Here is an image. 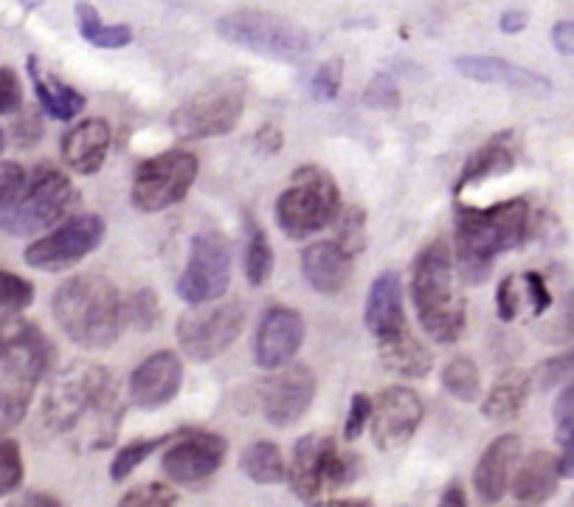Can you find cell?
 <instances>
[{
    "label": "cell",
    "mask_w": 574,
    "mask_h": 507,
    "mask_svg": "<svg viewBox=\"0 0 574 507\" xmlns=\"http://www.w3.org/2000/svg\"><path fill=\"white\" fill-rule=\"evenodd\" d=\"M46 420L57 434L76 437L85 448L113 446L121 423V400L113 375L99 364H74L54 381Z\"/></svg>",
    "instance_id": "cell-1"
},
{
    "label": "cell",
    "mask_w": 574,
    "mask_h": 507,
    "mask_svg": "<svg viewBox=\"0 0 574 507\" xmlns=\"http://www.w3.org/2000/svg\"><path fill=\"white\" fill-rule=\"evenodd\" d=\"M529 229V203L524 198L504 200L487 209L456 206V274L468 285H482L493 262L504 251L524 243Z\"/></svg>",
    "instance_id": "cell-2"
},
{
    "label": "cell",
    "mask_w": 574,
    "mask_h": 507,
    "mask_svg": "<svg viewBox=\"0 0 574 507\" xmlns=\"http://www.w3.org/2000/svg\"><path fill=\"white\" fill-rule=\"evenodd\" d=\"M51 313L62 333L85 350H107L124 330V299L96 274H82L62 282L51 299Z\"/></svg>",
    "instance_id": "cell-3"
},
{
    "label": "cell",
    "mask_w": 574,
    "mask_h": 507,
    "mask_svg": "<svg viewBox=\"0 0 574 507\" xmlns=\"http://www.w3.org/2000/svg\"><path fill=\"white\" fill-rule=\"evenodd\" d=\"M411 299L420 324L437 344H454L465 333V296L459 291L456 260L445 240H434L417 254L411 271Z\"/></svg>",
    "instance_id": "cell-4"
},
{
    "label": "cell",
    "mask_w": 574,
    "mask_h": 507,
    "mask_svg": "<svg viewBox=\"0 0 574 507\" xmlns=\"http://www.w3.org/2000/svg\"><path fill=\"white\" fill-rule=\"evenodd\" d=\"M358 454L341 451L330 434H307L293 448L287 482L307 507H335L338 493L358 482Z\"/></svg>",
    "instance_id": "cell-5"
},
{
    "label": "cell",
    "mask_w": 574,
    "mask_h": 507,
    "mask_svg": "<svg viewBox=\"0 0 574 507\" xmlns=\"http://www.w3.org/2000/svg\"><path fill=\"white\" fill-rule=\"evenodd\" d=\"M341 215V192L327 169L304 164L290 175V186L276 200V223L290 240L333 226Z\"/></svg>",
    "instance_id": "cell-6"
},
{
    "label": "cell",
    "mask_w": 574,
    "mask_h": 507,
    "mask_svg": "<svg viewBox=\"0 0 574 507\" xmlns=\"http://www.w3.org/2000/svg\"><path fill=\"white\" fill-rule=\"evenodd\" d=\"M217 34L231 46L276 62H302L313 48V37L299 23L262 9H240L220 17Z\"/></svg>",
    "instance_id": "cell-7"
},
{
    "label": "cell",
    "mask_w": 574,
    "mask_h": 507,
    "mask_svg": "<svg viewBox=\"0 0 574 507\" xmlns=\"http://www.w3.org/2000/svg\"><path fill=\"white\" fill-rule=\"evenodd\" d=\"M76 189L68 175L60 169L43 167L34 169L23 198L12 209L0 212V229L12 237H31L40 231L54 229L74 209Z\"/></svg>",
    "instance_id": "cell-8"
},
{
    "label": "cell",
    "mask_w": 574,
    "mask_h": 507,
    "mask_svg": "<svg viewBox=\"0 0 574 507\" xmlns=\"http://www.w3.org/2000/svg\"><path fill=\"white\" fill-rule=\"evenodd\" d=\"M242 110H245V88L240 79H217L209 88L189 96L181 108L172 110L169 127L183 141L214 139L237 127Z\"/></svg>",
    "instance_id": "cell-9"
},
{
    "label": "cell",
    "mask_w": 574,
    "mask_h": 507,
    "mask_svg": "<svg viewBox=\"0 0 574 507\" xmlns=\"http://www.w3.org/2000/svg\"><path fill=\"white\" fill-rule=\"evenodd\" d=\"M197 169V158L186 150H167L141 161L133 178V206L144 215L164 212L189 195Z\"/></svg>",
    "instance_id": "cell-10"
},
{
    "label": "cell",
    "mask_w": 574,
    "mask_h": 507,
    "mask_svg": "<svg viewBox=\"0 0 574 507\" xmlns=\"http://www.w3.org/2000/svg\"><path fill=\"white\" fill-rule=\"evenodd\" d=\"M231 285V246L220 231L206 229L195 234L189 262L178 279V293L192 308L223 299Z\"/></svg>",
    "instance_id": "cell-11"
},
{
    "label": "cell",
    "mask_w": 574,
    "mask_h": 507,
    "mask_svg": "<svg viewBox=\"0 0 574 507\" xmlns=\"http://www.w3.org/2000/svg\"><path fill=\"white\" fill-rule=\"evenodd\" d=\"M242 327H245V310L240 302L197 305L186 310L178 322V344L192 361H212L240 338Z\"/></svg>",
    "instance_id": "cell-12"
},
{
    "label": "cell",
    "mask_w": 574,
    "mask_h": 507,
    "mask_svg": "<svg viewBox=\"0 0 574 507\" xmlns=\"http://www.w3.org/2000/svg\"><path fill=\"white\" fill-rule=\"evenodd\" d=\"M105 220L99 215H76L26 248V262L37 271H65L82 262L105 240Z\"/></svg>",
    "instance_id": "cell-13"
},
{
    "label": "cell",
    "mask_w": 574,
    "mask_h": 507,
    "mask_svg": "<svg viewBox=\"0 0 574 507\" xmlns=\"http://www.w3.org/2000/svg\"><path fill=\"white\" fill-rule=\"evenodd\" d=\"M226 451V440L220 434L183 429L169 437L161 468L175 485L197 488L220 471V465L226 462Z\"/></svg>",
    "instance_id": "cell-14"
},
{
    "label": "cell",
    "mask_w": 574,
    "mask_h": 507,
    "mask_svg": "<svg viewBox=\"0 0 574 507\" xmlns=\"http://www.w3.org/2000/svg\"><path fill=\"white\" fill-rule=\"evenodd\" d=\"M0 364L40 384L57 364V350L31 319L20 313H6L0 319Z\"/></svg>",
    "instance_id": "cell-15"
},
{
    "label": "cell",
    "mask_w": 574,
    "mask_h": 507,
    "mask_svg": "<svg viewBox=\"0 0 574 507\" xmlns=\"http://www.w3.org/2000/svg\"><path fill=\"white\" fill-rule=\"evenodd\" d=\"M423 400L414 389L389 386L372 403V440L380 451H400L423 423Z\"/></svg>",
    "instance_id": "cell-16"
},
{
    "label": "cell",
    "mask_w": 574,
    "mask_h": 507,
    "mask_svg": "<svg viewBox=\"0 0 574 507\" xmlns=\"http://www.w3.org/2000/svg\"><path fill=\"white\" fill-rule=\"evenodd\" d=\"M316 400V375L304 364L279 369L262 386V415L268 423L287 429L299 423Z\"/></svg>",
    "instance_id": "cell-17"
},
{
    "label": "cell",
    "mask_w": 574,
    "mask_h": 507,
    "mask_svg": "<svg viewBox=\"0 0 574 507\" xmlns=\"http://www.w3.org/2000/svg\"><path fill=\"white\" fill-rule=\"evenodd\" d=\"M183 364L169 350L144 358L130 375V403L136 409H158L181 392Z\"/></svg>",
    "instance_id": "cell-18"
},
{
    "label": "cell",
    "mask_w": 574,
    "mask_h": 507,
    "mask_svg": "<svg viewBox=\"0 0 574 507\" xmlns=\"http://www.w3.org/2000/svg\"><path fill=\"white\" fill-rule=\"evenodd\" d=\"M304 341V319L299 310L276 305L265 313L257 333V364L262 369H282L293 361Z\"/></svg>",
    "instance_id": "cell-19"
},
{
    "label": "cell",
    "mask_w": 574,
    "mask_h": 507,
    "mask_svg": "<svg viewBox=\"0 0 574 507\" xmlns=\"http://www.w3.org/2000/svg\"><path fill=\"white\" fill-rule=\"evenodd\" d=\"M518 457H521V437L518 434H501L499 440H493L484 448L482 460H479L476 474H473V485H476V493L482 496V502L496 505L507 493L510 474H513Z\"/></svg>",
    "instance_id": "cell-20"
},
{
    "label": "cell",
    "mask_w": 574,
    "mask_h": 507,
    "mask_svg": "<svg viewBox=\"0 0 574 507\" xmlns=\"http://www.w3.org/2000/svg\"><path fill=\"white\" fill-rule=\"evenodd\" d=\"M366 327L369 333L386 341L397 336L400 330H406V313H403V282L394 271H383L366 296Z\"/></svg>",
    "instance_id": "cell-21"
},
{
    "label": "cell",
    "mask_w": 574,
    "mask_h": 507,
    "mask_svg": "<svg viewBox=\"0 0 574 507\" xmlns=\"http://www.w3.org/2000/svg\"><path fill=\"white\" fill-rule=\"evenodd\" d=\"M454 65L462 77L484 82V85H504L510 91L524 93H546L552 88V82L541 74L521 68L515 62L501 60V57H456Z\"/></svg>",
    "instance_id": "cell-22"
},
{
    "label": "cell",
    "mask_w": 574,
    "mask_h": 507,
    "mask_svg": "<svg viewBox=\"0 0 574 507\" xmlns=\"http://www.w3.org/2000/svg\"><path fill=\"white\" fill-rule=\"evenodd\" d=\"M62 161L79 175H93L105 164L110 150V127L105 119H85L62 139Z\"/></svg>",
    "instance_id": "cell-23"
},
{
    "label": "cell",
    "mask_w": 574,
    "mask_h": 507,
    "mask_svg": "<svg viewBox=\"0 0 574 507\" xmlns=\"http://www.w3.org/2000/svg\"><path fill=\"white\" fill-rule=\"evenodd\" d=\"M302 271L313 291L335 296L347 288L349 274H352V257H347L335 240H318L310 248H304Z\"/></svg>",
    "instance_id": "cell-24"
},
{
    "label": "cell",
    "mask_w": 574,
    "mask_h": 507,
    "mask_svg": "<svg viewBox=\"0 0 574 507\" xmlns=\"http://www.w3.org/2000/svg\"><path fill=\"white\" fill-rule=\"evenodd\" d=\"M560 482V462L552 451H532L513 477V496L524 505H541L555 496Z\"/></svg>",
    "instance_id": "cell-25"
},
{
    "label": "cell",
    "mask_w": 574,
    "mask_h": 507,
    "mask_svg": "<svg viewBox=\"0 0 574 507\" xmlns=\"http://www.w3.org/2000/svg\"><path fill=\"white\" fill-rule=\"evenodd\" d=\"M29 74L31 82H34L37 102H40V108L46 110L51 119L71 122L74 116H79V113L85 110V96L74 91L71 85L60 82L57 77L46 74V71L40 68V60H37V57H29Z\"/></svg>",
    "instance_id": "cell-26"
},
{
    "label": "cell",
    "mask_w": 574,
    "mask_h": 507,
    "mask_svg": "<svg viewBox=\"0 0 574 507\" xmlns=\"http://www.w3.org/2000/svg\"><path fill=\"white\" fill-rule=\"evenodd\" d=\"M380 361L389 372H397L403 378H425L434 367V353L425 347L411 330H400L397 336L380 341Z\"/></svg>",
    "instance_id": "cell-27"
},
{
    "label": "cell",
    "mask_w": 574,
    "mask_h": 507,
    "mask_svg": "<svg viewBox=\"0 0 574 507\" xmlns=\"http://www.w3.org/2000/svg\"><path fill=\"white\" fill-rule=\"evenodd\" d=\"M529 389H532V381L524 369H507L499 381L490 386V392L482 403V415L493 423H510L521 415V409L529 398Z\"/></svg>",
    "instance_id": "cell-28"
},
{
    "label": "cell",
    "mask_w": 574,
    "mask_h": 507,
    "mask_svg": "<svg viewBox=\"0 0 574 507\" xmlns=\"http://www.w3.org/2000/svg\"><path fill=\"white\" fill-rule=\"evenodd\" d=\"M515 169V155L513 150L507 147L504 136H496L484 144L482 150L470 155L468 164L462 169L459 181H456V192H465L470 186L482 184L487 178H496V175H507Z\"/></svg>",
    "instance_id": "cell-29"
},
{
    "label": "cell",
    "mask_w": 574,
    "mask_h": 507,
    "mask_svg": "<svg viewBox=\"0 0 574 507\" xmlns=\"http://www.w3.org/2000/svg\"><path fill=\"white\" fill-rule=\"evenodd\" d=\"M34 381L0 364V434L12 431L26 417L34 398Z\"/></svg>",
    "instance_id": "cell-30"
},
{
    "label": "cell",
    "mask_w": 574,
    "mask_h": 507,
    "mask_svg": "<svg viewBox=\"0 0 574 507\" xmlns=\"http://www.w3.org/2000/svg\"><path fill=\"white\" fill-rule=\"evenodd\" d=\"M240 471L257 485H282L287 479V462L282 448L268 440H259L242 451Z\"/></svg>",
    "instance_id": "cell-31"
},
{
    "label": "cell",
    "mask_w": 574,
    "mask_h": 507,
    "mask_svg": "<svg viewBox=\"0 0 574 507\" xmlns=\"http://www.w3.org/2000/svg\"><path fill=\"white\" fill-rule=\"evenodd\" d=\"M76 23H79V34L96 48H124L133 43V29L130 26H124V23L105 26L91 3L76 6Z\"/></svg>",
    "instance_id": "cell-32"
},
{
    "label": "cell",
    "mask_w": 574,
    "mask_h": 507,
    "mask_svg": "<svg viewBox=\"0 0 574 507\" xmlns=\"http://www.w3.org/2000/svg\"><path fill=\"white\" fill-rule=\"evenodd\" d=\"M442 386L448 395H454L456 400L462 403H473L482 395V375H479V367L476 361L468 358V355H456L451 358L445 369H442Z\"/></svg>",
    "instance_id": "cell-33"
},
{
    "label": "cell",
    "mask_w": 574,
    "mask_h": 507,
    "mask_svg": "<svg viewBox=\"0 0 574 507\" xmlns=\"http://www.w3.org/2000/svg\"><path fill=\"white\" fill-rule=\"evenodd\" d=\"M245 277L248 282L259 288L265 285L273 274V246L268 234L259 229L257 223L248 217V243H245Z\"/></svg>",
    "instance_id": "cell-34"
},
{
    "label": "cell",
    "mask_w": 574,
    "mask_h": 507,
    "mask_svg": "<svg viewBox=\"0 0 574 507\" xmlns=\"http://www.w3.org/2000/svg\"><path fill=\"white\" fill-rule=\"evenodd\" d=\"M169 437L172 434H161V437H147V440H133L130 446H124L113 457V465H110V479L113 482H124V479L130 477L133 471H136L141 462L152 457L158 448H164L169 443Z\"/></svg>",
    "instance_id": "cell-35"
},
{
    "label": "cell",
    "mask_w": 574,
    "mask_h": 507,
    "mask_svg": "<svg viewBox=\"0 0 574 507\" xmlns=\"http://www.w3.org/2000/svg\"><path fill=\"white\" fill-rule=\"evenodd\" d=\"M338 234H335V243L338 248L347 254V257H361L363 248H366V212L361 206H347L341 209V215L335 220Z\"/></svg>",
    "instance_id": "cell-36"
},
{
    "label": "cell",
    "mask_w": 574,
    "mask_h": 507,
    "mask_svg": "<svg viewBox=\"0 0 574 507\" xmlns=\"http://www.w3.org/2000/svg\"><path fill=\"white\" fill-rule=\"evenodd\" d=\"M161 319V302L150 288H141L124 302V322L138 330H152Z\"/></svg>",
    "instance_id": "cell-37"
},
{
    "label": "cell",
    "mask_w": 574,
    "mask_h": 507,
    "mask_svg": "<svg viewBox=\"0 0 574 507\" xmlns=\"http://www.w3.org/2000/svg\"><path fill=\"white\" fill-rule=\"evenodd\" d=\"M31 302H34V285L29 279L0 268V310L20 313L23 308H29Z\"/></svg>",
    "instance_id": "cell-38"
},
{
    "label": "cell",
    "mask_w": 574,
    "mask_h": 507,
    "mask_svg": "<svg viewBox=\"0 0 574 507\" xmlns=\"http://www.w3.org/2000/svg\"><path fill=\"white\" fill-rule=\"evenodd\" d=\"M23 482V457L20 446L9 437H0V496L15 493Z\"/></svg>",
    "instance_id": "cell-39"
},
{
    "label": "cell",
    "mask_w": 574,
    "mask_h": 507,
    "mask_svg": "<svg viewBox=\"0 0 574 507\" xmlns=\"http://www.w3.org/2000/svg\"><path fill=\"white\" fill-rule=\"evenodd\" d=\"M341 85H344V62L327 60L316 74H313V82H310V93L316 102H333L335 96L341 93Z\"/></svg>",
    "instance_id": "cell-40"
},
{
    "label": "cell",
    "mask_w": 574,
    "mask_h": 507,
    "mask_svg": "<svg viewBox=\"0 0 574 507\" xmlns=\"http://www.w3.org/2000/svg\"><path fill=\"white\" fill-rule=\"evenodd\" d=\"M29 186L26 169L15 161H0V212L12 209Z\"/></svg>",
    "instance_id": "cell-41"
},
{
    "label": "cell",
    "mask_w": 574,
    "mask_h": 507,
    "mask_svg": "<svg viewBox=\"0 0 574 507\" xmlns=\"http://www.w3.org/2000/svg\"><path fill=\"white\" fill-rule=\"evenodd\" d=\"M175 491L164 482H150V485H138L130 493L121 496L119 507H175Z\"/></svg>",
    "instance_id": "cell-42"
},
{
    "label": "cell",
    "mask_w": 574,
    "mask_h": 507,
    "mask_svg": "<svg viewBox=\"0 0 574 507\" xmlns=\"http://www.w3.org/2000/svg\"><path fill=\"white\" fill-rule=\"evenodd\" d=\"M555 437H558L560 448L574 443V381L560 392L558 403H555Z\"/></svg>",
    "instance_id": "cell-43"
},
{
    "label": "cell",
    "mask_w": 574,
    "mask_h": 507,
    "mask_svg": "<svg viewBox=\"0 0 574 507\" xmlns=\"http://www.w3.org/2000/svg\"><path fill=\"white\" fill-rule=\"evenodd\" d=\"M363 102L369 108L392 110L400 105V91H397V85H394V79L389 74H378V77L369 82L366 93H363Z\"/></svg>",
    "instance_id": "cell-44"
},
{
    "label": "cell",
    "mask_w": 574,
    "mask_h": 507,
    "mask_svg": "<svg viewBox=\"0 0 574 507\" xmlns=\"http://www.w3.org/2000/svg\"><path fill=\"white\" fill-rule=\"evenodd\" d=\"M23 105V85L17 79L15 68L3 65L0 68V116L17 113Z\"/></svg>",
    "instance_id": "cell-45"
},
{
    "label": "cell",
    "mask_w": 574,
    "mask_h": 507,
    "mask_svg": "<svg viewBox=\"0 0 574 507\" xmlns=\"http://www.w3.org/2000/svg\"><path fill=\"white\" fill-rule=\"evenodd\" d=\"M369 420H372V400L366 398V395H352L347 423H344V437H347V440H358L363 426H366Z\"/></svg>",
    "instance_id": "cell-46"
},
{
    "label": "cell",
    "mask_w": 574,
    "mask_h": 507,
    "mask_svg": "<svg viewBox=\"0 0 574 507\" xmlns=\"http://www.w3.org/2000/svg\"><path fill=\"white\" fill-rule=\"evenodd\" d=\"M569 375H574V347L546 361L544 367H541V375H538V384L544 386V389H549V386L566 381Z\"/></svg>",
    "instance_id": "cell-47"
},
{
    "label": "cell",
    "mask_w": 574,
    "mask_h": 507,
    "mask_svg": "<svg viewBox=\"0 0 574 507\" xmlns=\"http://www.w3.org/2000/svg\"><path fill=\"white\" fill-rule=\"evenodd\" d=\"M496 305H499L501 322H513L521 308V299H518V288H515V277H504L499 282V291H496Z\"/></svg>",
    "instance_id": "cell-48"
},
{
    "label": "cell",
    "mask_w": 574,
    "mask_h": 507,
    "mask_svg": "<svg viewBox=\"0 0 574 507\" xmlns=\"http://www.w3.org/2000/svg\"><path fill=\"white\" fill-rule=\"evenodd\" d=\"M524 285H527L529 296H532V313H535V316L546 313V308L552 305V293L546 288L544 277L535 274V271H529V274H524Z\"/></svg>",
    "instance_id": "cell-49"
},
{
    "label": "cell",
    "mask_w": 574,
    "mask_h": 507,
    "mask_svg": "<svg viewBox=\"0 0 574 507\" xmlns=\"http://www.w3.org/2000/svg\"><path fill=\"white\" fill-rule=\"evenodd\" d=\"M572 336H574V296H569L566 308H563V313L552 322V327L546 330L544 338L546 341H566V338Z\"/></svg>",
    "instance_id": "cell-50"
},
{
    "label": "cell",
    "mask_w": 574,
    "mask_h": 507,
    "mask_svg": "<svg viewBox=\"0 0 574 507\" xmlns=\"http://www.w3.org/2000/svg\"><path fill=\"white\" fill-rule=\"evenodd\" d=\"M15 136L20 139V144H34V141L43 136V124H40V119H37L34 110L23 113V119H17Z\"/></svg>",
    "instance_id": "cell-51"
},
{
    "label": "cell",
    "mask_w": 574,
    "mask_h": 507,
    "mask_svg": "<svg viewBox=\"0 0 574 507\" xmlns=\"http://www.w3.org/2000/svg\"><path fill=\"white\" fill-rule=\"evenodd\" d=\"M552 43L558 48L560 54L574 57V20H560L552 29Z\"/></svg>",
    "instance_id": "cell-52"
},
{
    "label": "cell",
    "mask_w": 574,
    "mask_h": 507,
    "mask_svg": "<svg viewBox=\"0 0 574 507\" xmlns=\"http://www.w3.org/2000/svg\"><path fill=\"white\" fill-rule=\"evenodd\" d=\"M527 23H529V15L524 12V9H507V12L501 15L499 29L504 31V34H518V31L527 29Z\"/></svg>",
    "instance_id": "cell-53"
},
{
    "label": "cell",
    "mask_w": 574,
    "mask_h": 507,
    "mask_svg": "<svg viewBox=\"0 0 574 507\" xmlns=\"http://www.w3.org/2000/svg\"><path fill=\"white\" fill-rule=\"evenodd\" d=\"M12 507H65L57 499V496H51V493H26V496H20L15 505Z\"/></svg>",
    "instance_id": "cell-54"
},
{
    "label": "cell",
    "mask_w": 574,
    "mask_h": 507,
    "mask_svg": "<svg viewBox=\"0 0 574 507\" xmlns=\"http://www.w3.org/2000/svg\"><path fill=\"white\" fill-rule=\"evenodd\" d=\"M439 507H468V493H465V488H462L459 482H454L448 491L442 493Z\"/></svg>",
    "instance_id": "cell-55"
},
{
    "label": "cell",
    "mask_w": 574,
    "mask_h": 507,
    "mask_svg": "<svg viewBox=\"0 0 574 507\" xmlns=\"http://www.w3.org/2000/svg\"><path fill=\"white\" fill-rule=\"evenodd\" d=\"M560 462V477L574 479V443L563 446V454L558 457Z\"/></svg>",
    "instance_id": "cell-56"
},
{
    "label": "cell",
    "mask_w": 574,
    "mask_h": 507,
    "mask_svg": "<svg viewBox=\"0 0 574 507\" xmlns=\"http://www.w3.org/2000/svg\"><path fill=\"white\" fill-rule=\"evenodd\" d=\"M335 507H375L372 502H366V499H355V502H338Z\"/></svg>",
    "instance_id": "cell-57"
},
{
    "label": "cell",
    "mask_w": 574,
    "mask_h": 507,
    "mask_svg": "<svg viewBox=\"0 0 574 507\" xmlns=\"http://www.w3.org/2000/svg\"><path fill=\"white\" fill-rule=\"evenodd\" d=\"M3 147H6V133L0 130V153H3Z\"/></svg>",
    "instance_id": "cell-58"
},
{
    "label": "cell",
    "mask_w": 574,
    "mask_h": 507,
    "mask_svg": "<svg viewBox=\"0 0 574 507\" xmlns=\"http://www.w3.org/2000/svg\"><path fill=\"white\" fill-rule=\"evenodd\" d=\"M572 507H574V505H572Z\"/></svg>",
    "instance_id": "cell-59"
}]
</instances>
